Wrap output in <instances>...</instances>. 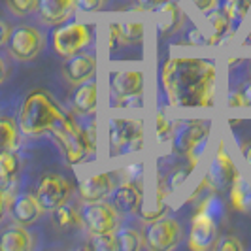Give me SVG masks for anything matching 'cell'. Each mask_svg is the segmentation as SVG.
I'll use <instances>...</instances> for the list:
<instances>
[{
	"label": "cell",
	"mask_w": 251,
	"mask_h": 251,
	"mask_svg": "<svg viewBox=\"0 0 251 251\" xmlns=\"http://www.w3.org/2000/svg\"><path fill=\"white\" fill-rule=\"evenodd\" d=\"M210 138V125L204 121H183L174 128L172 132V144L174 150L185 153L197 146H201Z\"/></svg>",
	"instance_id": "cell-9"
},
{
	"label": "cell",
	"mask_w": 251,
	"mask_h": 251,
	"mask_svg": "<svg viewBox=\"0 0 251 251\" xmlns=\"http://www.w3.org/2000/svg\"><path fill=\"white\" fill-rule=\"evenodd\" d=\"M242 155H244L246 163L251 166V142H248V144H244V146H242Z\"/></svg>",
	"instance_id": "cell-36"
},
{
	"label": "cell",
	"mask_w": 251,
	"mask_h": 251,
	"mask_svg": "<svg viewBox=\"0 0 251 251\" xmlns=\"http://www.w3.org/2000/svg\"><path fill=\"white\" fill-rule=\"evenodd\" d=\"M8 74H10V64H8V61H6V57L0 53V85L6 81Z\"/></svg>",
	"instance_id": "cell-32"
},
{
	"label": "cell",
	"mask_w": 251,
	"mask_h": 251,
	"mask_svg": "<svg viewBox=\"0 0 251 251\" xmlns=\"http://www.w3.org/2000/svg\"><path fill=\"white\" fill-rule=\"evenodd\" d=\"M226 104L230 106V108H244V106H250V100H248V97H246V91H232L230 95H228V100Z\"/></svg>",
	"instance_id": "cell-29"
},
{
	"label": "cell",
	"mask_w": 251,
	"mask_h": 251,
	"mask_svg": "<svg viewBox=\"0 0 251 251\" xmlns=\"http://www.w3.org/2000/svg\"><path fill=\"white\" fill-rule=\"evenodd\" d=\"M70 193H72V187H70L68 179L63 174L50 172V174H44L40 177L34 195H36L38 202L42 204L44 212H53L55 208L68 202Z\"/></svg>",
	"instance_id": "cell-8"
},
{
	"label": "cell",
	"mask_w": 251,
	"mask_h": 251,
	"mask_svg": "<svg viewBox=\"0 0 251 251\" xmlns=\"http://www.w3.org/2000/svg\"><path fill=\"white\" fill-rule=\"evenodd\" d=\"M38 2H40V0H6L10 12H12L13 15H17V17L34 15L38 10Z\"/></svg>",
	"instance_id": "cell-23"
},
{
	"label": "cell",
	"mask_w": 251,
	"mask_h": 251,
	"mask_svg": "<svg viewBox=\"0 0 251 251\" xmlns=\"http://www.w3.org/2000/svg\"><path fill=\"white\" fill-rule=\"evenodd\" d=\"M144 89V74L140 70H123L112 75L113 99L140 97Z\"/></svg>",
	"instance_id": "cell-16"
},
{
	"label": "cell",
	"mask_w": 251,
	"mask_h": 251,
	"mask_svg": "<svg viewBox=\"0 0 251 251\" xmlns=\"http://www.w3.org/2000/svg\"><path fill=\"white\" fill-rule=\"evenodd\" d=\"M19 125L10 117H0V151L15 150L19 142Z\"/></svg>",
	"instance_id": "cell-21"
},
{
	"label": "cell",
	"mask_w": 251,
	"mask_h": 251,
	"mask_svg": "<svg viewBox=\"0 0 251 251\" xmlns=\"http://www.w3.org/2000/svg\"><path fill=\"white\" fill-rule=\"evenodd\" d=\"M53 215H55V223L57 226H70L74 223V212H72V208L68 206V204H63V206H59V208H55L53 210Z\"/></svg>",
	"instance_id": "cell-26"
},
{
	"label": "cell",
	"mask_w": 251,
	"mask_h": 251,
	"mask_svg": "<svg viewBox=\"0 0 251 251\" xmlns=\"http://www.w3.org/2000/svg\"><path fill=\"white\" fill-rule=\"evenodd\" d=\"M10 34H12V26H10V23H8L6 19L0 17V48L6 46V42H8Z\"/></svg>",
	"instance_id": "cell-30"
},
{
	"label": "cell",
	"mask_w": 251,
	"mask_h": 251,
	"mask_svg": "<svg viewBox=\"0 0 251 251\" xmlns=\"http://www.w3.org/2000/svg\"><path fill=\"white\" fill-rule=\"evenodd\" d=\"M115 236H117V244H119V250L123 251H138L142 248H148L146 246V236L140 232L138 228L134 226H121L115 230Z\"/></svg>",
	"instance_id": "cell-20"
},
{
	"label": "cell",
	"mask_w": 251,
	"mask_h": 251,
	"mask_svg": "<svg viewBox=\"0 0 251 251\" xmlns=\"http://www.w3.org/2000/svg\"><path fill=\"white\" fill-rule=\"evenodd\" d=\"M93 246H95V250H99V251L119 250V244H117L115 232H108V234H93Z\"/></svg>",
	"instance_id": "cell-24"
},
{
	"label": "cell",
	"mask_w": 251,
	"mask_h": 251,
	"mask_svg": "<svg viewBox=\"0 0 251 251\" xmlns=\"http://www.w3.org/2000/svg\"><path fill=\"white\" fill-rule=\"evenodd\" d=\"M230 191H228V199H230V206L234 210H240V212H246L251 208V187L250 183L244 179V177L236 176L232 179V183L228 185Z\"/></svg>",
	"instance_id": "cell-19"
},
{
	"label": "cell",
	"mask_w": 251,
	"mask_h": 251,
	"mask_svg": "<svg viewBox=\"0 0 251 251\" xmlns=\"http://www.w3.org/2000/svg\"><path fill=\"white\" fill-rule=\"evenodd\" d=\"M51 134L55 140L61 144L64 155L68 159V163H81L87 157L89 150L95 153V142L89 140L85 130H81L79 126L74 123V119H70L68 115L64 117L59 125L51 130Z\"/></svg>",
	"instance_id": "cell-5"
},
{
	"label": "cell",
	"mask_w": 251,
	"mask_h": 251,
	"mask_svg": "<svg viewBox=\"0 0 251 251\" xmlns=\"http://www.w3.org/2000/svg\"><path fill=\"white\" fill-rule=\"evenodd\" d=\"M46 48V34L36 25H17L6 42L10 57L19 63H30Z\"/></svg>",
	"instance_id": "cell-4"
},
{
	"label": "cell",
	"mask_w": 251,
	"mask_h": 251,
	"mask_svg": "<svg viewBox=\"0 0 251 251\" xmlns=\"http://www.w3.org/2000/svg\"><path fill=\"white\" fill-rule=\"evenodd\" d=\"M119 36L123 38V42H140L142 36H144V25L140 23L138 19H125L121 25H115Z\"/></svg>",
	"instance_id": "cell-22"
},
{
	"label": "cell",
	"mask_w": 251,
	"mask_h": 251,
	"mask_svg": "<svg viewBox=\"0 0 251 251\" xmlns=\"http://www.w3.org/2000/svg\"><path fill=\"white\" fill-rule=\"evenodd\" d=\"M75 8L83 13H95L100 12L106 4V0H74Z\"/></svg>",
	"instance_id": "cell-27"
},
{
	"label": "cell",
	"mask_w": 251,
	"mask_h": 251,
	"mask_svg": "<svg viewBox=\"0 0 251 251\" xmlns=\"http://www.w3.org/2000/svg\"><path fill=\"white\" fill-rule=\"evenodd\" d=\"M223 215V202L217 197H208L199 206V212L191 221L189 246L193 250H210L217 240V225Z\"/></svg>",
	"instance_id": "cell-3"
},
{
	"label": "cell",
	"mask_w": 251,
	"mask_h": 251,
	"mask_svg": "<svg viewBox=\"0 0 251 251\" xmlns=\"http://www.w3.org/2000/svg\"><path fill=\"white\" fill-rule=\"evenodd\" d=\"M238 174V168H236V164L232 161L230 153L226 151L225 144H219V148H217L214 155V163H212V168H210L208 179L212 181V185L225 187V185H230L232 179Z\"/></svg>",
	"instance_id": "cell-14"
},
{
	"label": "cell",
	"mask_w": 251,
	"mask_h": 251,
	"mask_svg": "<svg viewBox=\"0 0 251 251\" xmlns=\"http://www.w3.org/2000/svg\"><path fill=\"white\" fill-rule=\"evenodd\" d=\"M72 108L77 115H95L97 112V81L95 77L79 83L72 95Z\"/></svg>",
	"instance_id": "cell-17"
},
{
	"label": "cell",
	"mask_w": 251,
	"mask_h": 251,
	"mask_svg": "<svg viewBox=\"0 0 251 251\" xmlns=\"http://www.w3.org/2000/svg\"><path fill=\"white\" fill-rule=\"evenodd\" d=\"M185 176H187V170H177V172H174L172 177H170V189H176L177 185H181V181L185 179Z\"/></svg>",
	"instance_id": "cell-33"
},
{
	"label": "cell",
	"mask_w": 251,
	"mask_h": 251,
	"mask_svg": "<svg viewBox=\"0 0 251 251\" xmlns=\"http://www.w3.org/2000/svg\"><path fill=\"white\" fill-rule=\"evenodd\" d=\"M95 74H97V59L93 53L89 55L87 51L77 53L74 57H68L63 66L64 79L70 85H79L87 79H93Z\"/></svg>",
	"instance_id": "cell-11"
},
{
	"label": "cell",
	"mask_w": 251,
	"mask_h": 251,
	"mask_svg": "<svg viewBox=\"0 0 251 251\" xmlns=\"http://www.w3.org/2000/svg\"><path fill=\"white\" fill-rule=\"evenodd\" d=\"M81 225L89 234H108L115 232L121 225V214L112 202H85L79 210Z\"/></svg>",
	"instance_id": "cell-6"
},
{
	"label": "cell",
	"mask_w": 251,
	"mask_h": 251,
	"mask_svg": "<svg viewBox=\"0 0 251 251\" xmlns=\"http://www.w3.org/2000/svg\"><path fill=\"white\" fill-rule=\"evenodd\" d=\"M117 187L112 174L108 172H97L87 176L79 183V197L83 202H99L110 199L112 191Z\"/></svg>",
	"instance_id": "cell-13"
},
{
	"label": "cell",
	"mask_w": 251,
	"mask_h": 251,
	"mask_svg": "<svg viewBox=\"0 0 251 251\" xmlns=\"http://www.w3.org/2000/svg\"><path fill=\"white\" fill-rule=\"evenodd\" d=\"M6 208H8V195H6V189H0V221L4 217Z\"/></svg>",
	"instance_id": "cell-35"
},
{
	"label": "cell",
	"mask_w": 251,
	"mask_h": 251,
	"mask_svg": "<svg viewBox=\"0 0 251 251\" xmlns=\"http://www.w3.org/2000/svg\"><path fill=\"white\" fill-rule=\"evenodd\" d=\"M32 248V234L25 225H12L0 232V251H26Z\"/></svg>",
	"instance_id": "cell-18"
},
{
	"label": "cell",
	"mask_w": 251,
	"mask_h": 251,
	"mask_svg": "<svg viewBox=\"0 0 251 251\" xmlns=\"http://www.w3.org/2000/svg\"><path fill=\"white\" fill-rule=\"evenodd\" d=\"M75 10L77 8H75L74 0H40L36 15L44 25L57 26L72 19Z\"/></svg>",
	"instance_id": "cell-12"
},
{
	"label": "cell",
	"mask_w": 251,
	"mask_h": 251,
	"mask_svg": "<svg viewBox=\"0 0 251 251\" xmlns=\"http://www.w3.org/2000/svg\"><path fill=\"white\" fill-rule=\"evenodd\" d=\"M214 250L217 251H242L244 250V244L240 242L238 236H232V234H225V236H217L214 244Z\"/></svg>",
	"instance_id": "cell-25"
},
{
	"label": "cell",
	"mask_w": 251,
	"mask_h": 251,
	"mask_svg": "<svg viewBox=\"0 0 251 251\" xmlns=\"http://www.w3.org/2000/svg\"><path fill=\"white\" fill-rule=\"evenodd\" d=\"M110 202L119 210L121 215H134L142 210V204H144V193L140 183L126 181L117 185L110 195Z\"/></svg>",
	"instance_id": "cell-10"
},
{
	"label": "cell",
	"mask_w": 251,
	"mask_h": 251,
	"mask_svg": "<svg viewBox=\"0 0 251 251\" xmlns=\"http://www.w3.org/2000/svg\"><path fill=\"white\" fill-rule=\"evenodd\" d=\"M50 40L53 51L59 57L68 59L77 53L87 51L89 46L95 44V28L83 21L68 19L63 25L53 26Z\"/></svg>",
	"instance_id": "cell-2"
},
{
	"label": "cell",
	"mask_w": 251,
	"mask_h": 251,
	"mask_svg": "<svg viewBox=\"0 0 251 251\" xmlns=\"http://www.w3.org/2000/svg\"><path fill=\"white\" fill-rule=\"evenodd\" d=\"M189 2L201 13H204V15L215 12L219 8V4H221V0H189Z\"/></svg>",
	"instance_id": "cell-28"
},
{
	"label": "cell",
	"mask_w": 251,
	"mask_h": 251,
	"mask_svg": "<svg viewBox=\"0 0 251 251\" xmlns=\"http://www.w3.org/2000/svg\"><path fill=\"white\" fill-rule=\"evenodd\" d=\"M146 246L153 251H170L183 240V226L176 217L161 215L146 226Z\"/></svg>",
	"instance_id": "cell-7"
},
{
	"label": "cell",
	"mask_w": 251,
	"mask_h": 251,
	"mask_svg": "<svg viewBox=\"0 0 251 251\" xmlns=\"http://www.w3.org/2000/svg\"><path fill=\"white\" fill-rule=\"evenodd\" d=\"M166 2L168 0H136V4H138L140 8H144V10H157L163 4H166Z\"/></svg>",
	"instance_id": "cell-31"
},
{
	"label": "cell",
	"mask_w": 251,
	"mask_h": 251,
	"mask_svg": "<svg viewBox=\"0 0 251 251\" xmlns=\"http://www.w3.org/2000/svg\"><path fill=\"white\" fill-rule=\"evenodd\" d=\"M64 112L44 89H34L25 97L19 108L17 125L25 136H42L51 132L63 121Z\"/></svg>",
	"instance_id": "cell-1"
},
{
	"label": "cell",
	"mask_w": 251,
	"mask_h": 251,
	"mask_svg": "<svg viewBox=\"0 0 251 251\" xmlns=\"http://www.w3.org/2000/svg\"><path fill=\"white\" fill-rule=\"evenodd\" d=\"M44 214L42 204L38 202L36 195H28V193H19L12 204V215L15 223L25 226H32L40 221V217Z\"/></svg>",
	"instance_id": "cell-15"
},
{
	"label": "cell",
	"mask_w": 251,
	"mask_h": 251,
	"mask_svg": "<svg viewBox=\"0 0 251 251\" xmlns=\"http://www.w3.org/2000/svg\"><path fill=\"white\" fill-rule=\"evenodd\" d=\"M12 179H13L12 174H10V172H6V170L0 166V189L10 187V185H12Z\"/></svg>",
	"instance_id": "cell-34"
}]
</instances>
